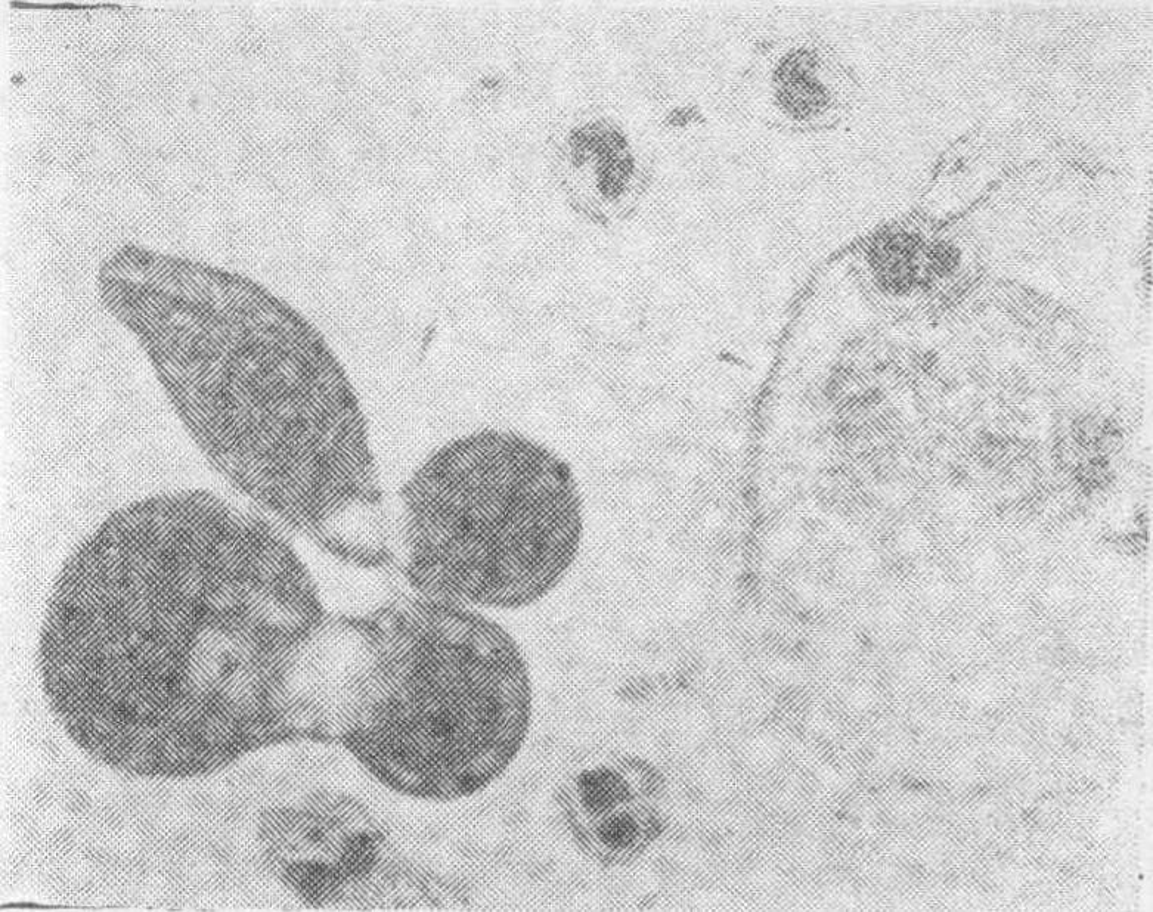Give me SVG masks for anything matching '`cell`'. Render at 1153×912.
Listing matches in <instances>:
<instances>
[{
	"instance_id": "obj_1",
	"label": "cell",
	"mask_w": 1153,
	"mask_h": 912,
	"mask_svg": "<svg viewBox=\"0 0 1153 912\" xmlns=\"http://www.w3.org/2000/svg\"><path fill=\"white\" fill-rule=\"evenodd\" d=\"M293 545L206 490L120 508L52 586L39 642L49 707L96 762L203 777L294 741L337 743L358 642Z\"/></svg>"
},
{
	"instance_id": "obj_2",
	"label": "cell",
	"mask_w": 1153,
	"mask_h": 912,
	"mask_svg": "<svg viewBox=\"0 0 1153 912\" xmlns=\"http://www.w3.org/2000/svg\"><path fill=\"white\" fill-rule=\"evenodd\" d=\"M102 293L220 476L334 560L392 557L367 414L299 313L244 279L130 256Z\"/></svg>"
},
{
	"instance_id": "obj_3",
	"label": "cell",
	"mask_w": 1153,
	"mask_h": 912,
	"mask_svg": "<svg viewBox=\"0 0 1153 912\" xmlns=\"http://www.w3.org/2000/svg\"><path fill=\"white\" fill-rule=\"evenodd\" d=\"M380 690L343 744L387 789L448 802L491 786L528 737L532 685L514 638L476 608L401 598L368 614Z\"/></svg>"
},
{
	"instance_id": "obj_4",
	"label": "cell",
	"mask_w": 1153,
	"mask_h": 912,
	"mask_svg": "<svg viewBox=\"0 0 1153 912\" xmlns=\"http://www.w3.org/2000/svg\"><path fill=\"white\" fill-rule=\"evenodd\" d=\"M399 505L406 580L424 597L471 608L544 600L587 533L569 461L501 427L440 446L402 483Z\"/></svg>"
},
{
	"instance_id": "obj_5",
	"label": "cell",
	"mask_w": 1153,
	"mask_h": 912,
	"mask_svg": "<svg viewBox=\"0 0 1153 912\" xmlns=\"http://www.w3.org/2000/svg\"><path fill=\"white\" fill-rule=\"evenodd\" d=\"M266 834L282 882L311 904L361 902L390 865L383 825L352 797L315 794L275 811Z\"/></svg>"
},
{
	"instance_id": "obj_6",
	"label": "cell",
	"mask_w": 1153,
	"mask_h": 912,
	"mask_svg": "<svg viewBox=\"0 0 1153 912\" xmlns=\"http://www.w3.org/2000/svg\"><path fill=\"white\" fill-rule=\"evenodd\" d=\"M557 805L579 852L606 870L637 864L671 820L665 774L635 753H616L576 769L561 783Z\"/></svg>"
},
{
	"instance_id": "obj_7",
	"label": "cell",
	"mask_w": 1153,
	"mask_h": 912,
	"mask_svg": "<svg viewBox=\"0 0 1153 912\" xmlns=\"http://www.w3.org/2000/svg\"><path fill=\"white\" fill-rule=\"evenodd\" d=\"M857 91L849 65L811 33L761 40L743 74L750 114L784 135H814L838 126L851 113Z\"/></svg>"
},
{
	"instance_id": "obj_8",
	"label": "cell",
	"mask_w": 1153,
	"mask_h": 912,
	"mask_svg": "<svg viewBox=\"0 0 1153 912\" xmlns=\"http://www.w3.org/2000/svg\"><path fill=\"white\" fill-rule=\"evenodd\" d=\"M559 169L570 206L604 226L637 214L652 188L655 161L640 136L610 114H590L561 139Z\"/></svg>"
},
{
	"instance_id": "obj_9",
	"label": "cell",
	"mask_w": 1153,
	"mask_h": 912,
	"mask_svg": "<svg viewBox=\"0 0 1153 912\" xmlns=\"http://www.w3.org/2000/svg\"><path fill=\"white\" fill-rule=\"evenodd\" d=\"M437 408L452 439L501 427L505 400L483 378L432 387Z\"/></svg>"
},
{
	"instance_id": "obj_10",
	"label": "cell",
	"mask_w": 1153,
	"mask_h": 912,
	"mask_svg": "<svg viewBox=\"0 0 1153 912\" xmlns=\"http://www.w3.org/2000/svg\"><path fill=\"white\" fill-rule=\"evenodd\" d=\"M452 327L470 346L485 355L522 338L514 307L483 293L458 304Z\"/></svg>"
},
{
	"instance_id": "obj_11",
	"label": "cell",
	"mask_w": 1153,
	"mask_h": 912,
	"mask_svg": "<svg viewBox=\"0 0 1153 912\" xmlns=\"http://www.w3.org/2000/svg\"><path fill=\"white\" fill-rule=\"evenodd\" d=\"M485 353L479 352L457 333L452 324L440 328L420 344V377L430 387L483 378Z\"/></svg>"
},
{
	"instance_id": "obj_12",
	"label": "cell",
	"mask_w": 1153,
	"mask_h": 912,
	"mask_svg": "<svg viewBox=\"0 0 1153 912\" xmlns=\"http://www.w3.org/2000/svg\"><path fill=\"white\" fill-rule=\"evenodd\" d=\"M538 372V355L523 346L519 338L516 343L486 355L482 377L508 402L536 389Z\"/></svg>"
},
{
	"instance_id": "obj_13",
	"label": "cell",
	"mask_w": 1153,
	"mask_h": 912,
	"mask_svg": "<svg viewBox=\"0 0 1153 912\" xmlns=\"http://www.w3.org/2000/svg\"><path fill=\"white\" fill-rule=\"evenodd\" d=\"M439 309V290L432 278L412 276L396 291V318L408 331L424 330L435 321Z\"/></svg>"
},
{
	"instance_id": "obj_14",
	"label": "cell",
	"mask_w": 1153,
	"mask_h": 912,
	"mask_svg": "<svg viewBox=\"0 0 1153 912\" xmlns=\"http://www.w3.org/2000/svg\"><path fill=\"white\" fill-rule=\"evenodd\" d=\"M491 271V257L488 251L479 245L461 250L449 263V285L463 296V299L482 294L483 285Z\"/></svg>"
},
{
	"instance_id": "obj_15",
	"label": "cell",
	"mask_w": 1153,
	"mask_h": 912,
	"mask_svg": "<svg viewBox=\"0 0 1153 912\" xmlns=\"http://www.w3.org/2000/svg\"><path fill=\"white\" fill-rule=\"evenodd\" d=\"M467 219L466 204L451 195L433 198L424 210V223L439 240L460 237L466 229Z\"/></svg>"
},
{
	"instance_id": "obj_16",
	"label": "cell",
	"mask_w": 1153,
	"mask_h": 912,
	"mask_svg": "<svg viewBox=\"0 0 1153 912\" xmlns=\"http://www.w3.org/2000/svg\"><path fill=\"white\" fill-rule=\"evenodd\" d=\"M368 244L375 259L386 265H395L411 254L414 240L404 223L384 220L374 226Z\"/></svg>"
},
{
	"instance_id": "obj_17",
	"label": "cell",
	"mask_w": 1153,
	"mask_h": 912,
	"mask_svg": "<svg viewBox=\"0 0 1153 912\" xmlns=\"http://www.w3.org/2000/svg\"><path fill=\"white\" fill-rule=\"evenodd\" d=\"M468 198L471 207L483 216H498L513 203V189L501 176L483 173L471 182Z\"/></svg>"
},
{
	"instance_id": "obj_18",
	"label": "cell",
	"mask_w": 1153,
	"mask_h": 912,
	"mask_svg": "<svg viewBox=\"0 0 1153 912\" xmlns=\"http://www.w3.org/2000/svg\"><path fill=\"white\" fill-rule=\"evenodd\" d=\"M466 91L463 79L452 73H435L421 80L420 95L432 107H449L460 101Z\"/></svg>"
},
{
	"instance_id": "obj_19",
	"label": "cell",
	"mask_w": 1153,
	"mask_h": 912,
	"mask_svg": "<svg viewBox=\"0 0 1153 912\" xmlns=\"http://www.w3.org/2000/svg\"><path fill=\"white\" fill-rule=\"evenodd\" d=\"M389 206V189L381 183L367 182L364 185H359L350 198V209L359 219H378L389 209Z\"/></svg>"
},
{
	"instance_id": "obj_20",
	"label": "cell",
	"mask_w": 1153,
	"mask_h": 912,
	"mask_svg": "<svg viewBox=\"0 0 1153 912\" xmlns=\"http://www.w3.org/2000/svg\"><path fill=\"white\" fill-rule=\"evenodd\" d=\"M443 145L455 157H470L480 147L479 129L470 120H455L443 132Z\"/></svg>"
},
{
	"instance_id": "obj_21",
	"label": "cell",
	"mask_w": 1153,
	"mask_h": 912,
	"mask_svg": "<svg viewBox=\"0 0 1153 912\" xmlns=\"http://www.w3.org/2000/svg\"><path fill=\"white\" fill-rule=\"evenodd\" d=\"M402 181L414 188H427L436 182L439 167L435 158L427 152H412L399 167Z\"/></svg>"
},
{
	"instance_id": "obj_22",
	"label": "cell",
	"mask_w": 1153,
	"mask_h": 912,
	"mask_svg": "<svg viewBox=\"0 0 1153 912\" xmlns=\"http://www.w3.org/2000/svg\"><path fill=\"white\" fill-rule=\"evenodd\" d=\"M361 262L353 254H340L331 266V279L343 291H353L361 285Z\"/></svg>"
},
{
	"instance_id": "obj_23",
	"label": "cell",
	"mask_w": 1153,
	"mask_h": 912,
	"mask_svg": "<svg viewBox=\"0 0 1153 912\" xmlns=\"http://www.w3.org/2000/svg\"><path fill=\"white\" fill-rule=\"evenodd\" d=\"M336 223V210L327 201L312 204L305 214V228L313 237H324Z\"/></svg>"
},
{
	"instance_id": "obj_24",
	"label": "cell",
	"mask_w": 1153,
	"mask_h": 912,
	"mask_svg": "<svg viewBox=\"0 0 1153 912\" xmlns=\"http://www.w3.org/2000/svg\"><path fill=\"white\" fill-rule=\"evenodd\" d=\"M528 238L522 228L505 231L498 241V254L507 262H519L528 251Z\"/></svg>"
},
{
	"instance_id": "obj_25",
	"label": "cell",
	"mask_w": 1153,
	"mask_h": 912,
	"mask_svg": "<svg viewBox=\"0 0 1153 912\" xmlns=\"http://www.w3.org/2000/svg\"><path fill=\"white\" fill-rule=\"evenodd\" d=\"M328 151L336 163L349 166V164L355 163L356 158L359 157L358 139L352 133L342 130L331 138Z\"/></svg>"
},
{
	"instance_id": "obj_26",
	"label": "cell",
	"mask_w": 1153,
	"mask_h": 912,
	"mask_svg": "<svg viewBox=\"0 0 1153 912\" xmlns=\"http://www.w3.org/2000/svg\"><path fill=\"white\" fill-rule=\"evenodd\" d=\"M356 71H358V76L365 80V83L378 82L386 73V60L380 52L367 49L364 54L359 55Z\"/></svg>"
},
{
	"instance_id": "obj_27",
	"label": "cell",
	"mask_w": 1153,
	"mask_h": 912,
	"mask_svg": "<svg viewBox=\"0 0 1153 912\" xmlns=\"http://www.w3.org/2000/svg\"><path fill=\"white\" fill-rule=\"evenodd\" d=\"M408 114L401 107L387 105L378 113L377 126L387 136H399L408 126Z\"/></svg>"
},
{
	"instance_id": "obj_28",
	"label": "cell",
	"mask_w": 1153,
	"mask_h": 912,
	"mask_svg": "<svg viewBox=\"0 0 1153 912\" xmlns=\"http://www.w3.org/2000/svg\"><path fill=\"white\" fill-rule=\"evenodd\" d=\"M437 39L435 31L427 27L417 26L406 36V46L415 57H427L435 51Z\"/></svg>"
},
{
	"instance_id": "obj_29",
	"label": "cell",
	"mask_w": 1153,
	"mask_h": 912,
	"mask_svg": "<svg viewBox=\"0 0 1153 912\" xmlns=\"http://www.w3.org/2000/svg\"><path fill=\"white\" fill-rule=\"evenodd\" d=\"M1046 719L1055 730H1068L1075 721L1074 706L1065 700L1053 701L1047 709Z\"/></svg>"
},
{
	"instance_id": "obj_30",
	"label": "cell",
	"mask_w": 1153,
	"mask_h": 912,
	"mask_svg": "<svg viewBox=\"0 0 1153 912\" xmlns=\"http://www.w3.org/2000/svg\"><path fill=\"white\" fill-rule=\"evenodd\" d=\"M926 670H928V663L922 654L907 653L900 660V675L908 681H917V679L923 678Z\"/></svg>"
},
{
	"instance_id": "obj_31",
	"label": "cell",
	"mask_w": 1153,
	"mask_h": 912,
	"mask_svg": "<svg viewBox=\"0 0 1153 912\" xmlns=\"http://www.w3.org/2000/svg\"><path fill=\"white\" fill-rule=\"evenodd\" d=\"M966 691L967 700L972 704H976V706L990 704L991 701L994 700V696H996V687H994L990 679L975 681L967 687Z\"/></svg>"
},
{
	"instance_id": "obj_32",
	"label": "cell",
	"mask_w": 1153,
	"mask_h": 912,
	"mask_svg": "<svg viewBox=\"0 0 1153 912\" xmlns=\"http://www.w3.org/2000/svg\"><path fill=\"white\" fill-rule=\"evenodd\" d=\"M953 591L945 582H934L925 589V600L931 608H942L950 603Z\"/></svg>"
},
{
	"instance_id": "obj_33",
	"label": "cell",
	"mask_w": 1153,
	"mask_h": 912,
	"mask_svg": "<svg viewBox=\"0 0 1153 912\" xmlns=\"http://www.w3.org/2000/svg\"><path fill=\"white\" fill-rule=\"evenodd\" d=\"M497 117L499 126L505 129H514L522 123V105L508 102V104L499 105L497 110Z\"/></svg>"
},
{
	"instance_id": "obj_34",
	"label": "cell",
	"mask_w": 1153,
	"mask_h": 912,
	"mask_svg": "<svg viewBox=\"0 0 1153 912\" xmlns=\"http://www.w3.org/2000/svg\"><path fill=\"white\" fill-rule=\"evenodd\" d=\"M923 544H925V536H923L922 530L917 529V527H907L900 535V548L903 549V551H920V549L923 548Z\"/></svg>"
},
{
	"instance_id": "obj_35",
	"label": "cell",
	"mask_w": 1153,
	"mask_h": 912,
	"mask_svg": "<svg viewBox=\"0 0 1153 912\" xmlns=\"http://www.w3.org/2000/svg\"><path fill=\"white\" fill-rule=\"evenodd\" d=\"M1047 600L1053 607H1060L1072 600V592L1069 591L1068 586H1053L1052 589H1049Z\"/></svg>"
}]
</instances>
